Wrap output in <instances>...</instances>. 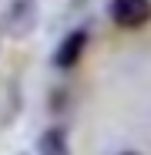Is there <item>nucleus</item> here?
I'll use <instances>...</instances> for the list:
<instances>
[{
	"label": "nucleus",
	"mask_w": 151,
	"mask_h": 155,
	"mask_svg": "<svg viewBox=\"0 0 151 155\" xmlns=\"http://www.w3.org/2000/svg\"><path fill=\"white\" fill-rule=\"evenodd\" d=\"M37 0H10V7L4 14V27L10 37H27L34 27H37Z\"/></svg>",
	"instance_id": "f257e3e1"
},
{
	"label": "nucleus",
	"mask_w": 151,
	"mask_h": 155,
	"mask_svg": "<svg viewBox=\"0 0 151 155\" xmlns=\"http://www.w3.org/2000/svg\"><path fill=\"white\" fill-rule=\"evenodd\" d=\"M121 155H134V152H121Z\"/></svg>",
	"instance_id": "423d86ee"
},
{
	"label": "nucleus",
	"mask_w": 151,
	"mask_h": 155,
	"mask_svg": "<svg viewBox=\"0 0 151 155\" xmlns=\"http://www.w3.org/2000/svg\"><path fill=\"white\" fill-rule=\"evenodd\" d=\"M84 47H87V31L84 27H77V31H71L64 41H61V47L54 51V68H61V71H67V68H74L81 61V54H84Z\"/></svg>",
	"instance_id": "7ed1b4c3"
},
{
	"label": "nucleus",
	"mask_w": 151,
	"mask_h": 155,
	"mask_svg": "<svg viewBox=\"0 0 151 155\" xmlns=\"http://www.w3.org/2000/svg\"><path fill=\"white\" fill-rule=\"evenodd\" d=\"M20 111V91L14 78H0V128H7Z\"/></svg>",
	"instance_id": "39448f33"
},
{
	"label": "nucleus",
	"mask_w": 151,
	"mask_h": 155,
	"mask_svg": "<svg viewBox=\"0 0 151 155\" xmlns=\"http://www.w3.org/2000/svg\"><path fill=\"white\" fill-rule=\"evenodd\" d=\"M111 20L124 31H138L151 20V0H111Z\"/></svg>",
	"instance_id": "f03ea898"
},
{
	"label": "nucleus",
	"mask_w": 151,
	"mask_h": 155,
	"mask_svg": "<svg viewBox=\"0 0 151 155\" xmlns=\"http://www.w3.org/2000/svg\"><path fill=\"white\" fill-rule=\"evenodd\" d=\"M37 155H71V142H67V128L64 125H50L37 138Z\"/></svg>",
	"instance_id": "20e7f679"
}]
</instances>
